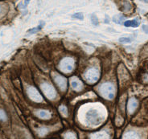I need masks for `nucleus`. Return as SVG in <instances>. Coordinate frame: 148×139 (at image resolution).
Returning <instances> with one entry per match:
<instances>
[{
  "mask_svg": "<svg viewBox=\"0 0 148 139\" xmlns=\"http://www.w3.org/2000/svg\"><path fill=\"white\" fill-rule=\"evenodd\" d=\"M99 92L103 98L107 99V100H113L114 98L115 92H116L114 85L110 82H106L101 85Z\"/></svg>",
  "mask_w": 148,
  "mask_h": 139,
  "instance_id": "f257e3e1",
  "label": "nucleus"
},
{
  "mask_svg": "<svg viewBox=\"0 0 148 139\" xmlns=\"http://www.w3.org/2000/svg\"><path fill=\"white\" fill-rule=\"evenodd\" d=\"M40 89L45 96L49 100H54L57 97V92L55 88L48 82H43L40 84Z\"/></svg>",
  "mask_w": 148,
  "mask_h": 139,
  "instance_id": "f03ea898",
  "label": "nucleus"
},
{
  "mask_svg": "<svg viewBox=\"0 0 148 139\" xmlns=\"http://www.w3.org/2000/svg\"><path fill=\"white\" fill-rule=\"evenodd\" d=\"M85 120L89 125H96L101 122V117L100 114L97 110L91 109L85 114Z\"/></svg>",
  "mask_w": 148,
  "mask_h": 139,
  "instance_id": "7ed1b4c3",
  "label": "nucleus"
},
{
  "mask_svg": "<svg viewBox=\"0 0 148 139\" xmlns=\"http://www.w3.org/2000/svg\"><path fill=\"white\" fill-rule=\"evenodd\" d=\"M75 61L73 58L67 57L63 59L59 64V69L64 73H70L74 69Z\"/></svg>",
  "mask_w": 148,
  "mask_h": 139,
  "instance_id": "20e7f679",
  "label": "nucleus"
},
{
  "mask_svg": "<svg viewBox=\"0 0 148 139\" xmlns=\"http://www.w3.org/2000/svg\"><path fill=\"white\" fill-rule=\"evenodd\" d=\"M100 77V72L99 70L95 68H92L87 70L84 74V78L87 83L90 84H93L98 81Z\"/></svg>",
  "mask_w": 148,
  "mask_h": 139,
  "instance_id": "39448f33",
  "label": "nucleus"
},
{
  "mask_svg": "<svg viewBox=\"0 0 148 139\" xmlns=\"http://www.w3.org/2000/svg\"><path fill=\"white\" fill-rule=\"evenodd\" d=\"M27 94L29 97V98L34 101V102L36 103H40L43 101V97L40 95V93L39 92V91L37 90L36 88H34L32 86H31L29 88H27Z\"/></svg>",
  "mask_w": 148,
  "mask_h": 139,
  "instance_id": "423d86ee",
  "label": "nucleus"
},
{
  "mask_svg": "<svg viewBox=\"0 0 148 139\" xmlns=\"http://www.w3.org/2000/svg\"><path fill=\"white\" fill-rule=\"evenodd\" d=\"M53 81L56 83V84L58 86V88L61 91H65L67 89V80L66 78L61 75L57 73H53Z\"/></svg>",
  "mask_w": 148,
  "mask_h": 139,
  "instance_id": "0eeeda50",
  "label": "nucleus"
},
{
  "mask_svg": "<svg viewBox=\"0 0 148 139\" xmlns=\"http://www.w3.org/2000/svg\"><path fill=\"white\" fill-rule=\"evenodd\" d=\"M138 106V101L135 97H131L129 99L127 103V112L130 115L133 114Z\"/></svg>",
  "mask_w": 148,
  "mask_h": 139,
  "instance_id": "6e6552de",
  "label": "nucleus"
},
{
  "mask_svg": "<svg viewBox=\"0 0 148 139\" xmlns=\"http://www.w3.org/2000/svg\"><path fill=\"white\" fill-rule=\"evenodd\" d=\"M110 136L106 130H101L92 134L90 136V139H110Z\"/></svg>",
  "mask_w": 148,
  "mask_h": 139,
  "instance_id": "1a4fd4ad",
  "label": "nucleus"
},
{
  "mask_svg": "<svg viewBox=\"0 0 148 139\" xmlns=\"http://www.w3.org/2000/svg\"><path fill=\"white\" fill-rule=\"evenodd\" d=\"M122 139H142V138L138 132L134 130H129L123 134Z\"/></svg>",
  "mask_w": 148,
  "mask_h": 139,
  "instance_id": "9d476101",
  "label": "nucleus"
},
{
  "mask_svg": "<svg viewBox=\"0 0 148 139\" xmlns=\"http://www.w3.org/2000/svg\"><path fill=\"white\" fill-rule=\"evenodd\" d=\"M36 116L39 118L43 119V120H48L52 117L51 114L48 112V110H39V111H37L36 113Z\"/></svg>",
  "mask_w": 148,
  "mask_h": 139,
  "instance_id": "9b49d317",
  "label": "nucleus"
},
{
  "mask_svg": "<svg viewBox=\"0 0 148 139\" xmlns=\"http://www.w3.org/2000/svg\"><path fill=\"white\" fill-rule=\"evenodd\" d=\"M71 86L74 90L78 92L82 91L83 88H84V85L82 84V82L79 81V80H73L72 82H71Z\"/></svg>",
  "mask_w": 148,
  "mask_h": 139,
  "instance_id": "f8f14e48",
  "label": "nucleus"
},
{
  "mask_svg": "<svg viewBox=\"0 0 148 139\" xmlns=\"http://www.w3.org/2000/svg\"><path fill=\"white\" fill-rule=\"evenodd\" d=\"M139 25V23L138 22L137 20L134 19V20H128L124 23V26L125 27H137Z\"/></svg>",
  "mask_w": 148,
  "mask_h": 139,
  "instance_id": "ddd939ff",
  "label": "nucleus"
},
{
  "mask_svg": "<svg viewBox=\"0 0 148 139\" xmlns=\"http://www.w3.org/2000/svg\"><path fill=\"white\" fill-rule=\"evenodd\" d=\"M64 139H77V135L73 132H67L64 134Z\"/></svg>",
  "mask_w": 148,
  "mask_h": 139,
  "instance_id": "4468645a",
  "label": "nucleus"
},
{
  "mask_svg": "<svg viewBox=\"0 0 148 139\" xmlns=\"http://www.w3.org/2000/svg\"><path fill=\"white\" fill-rule=\"evenodd\" d=\"M59 112L60 113L61 115H63V116H68V114H69V112H68V109H67L66 106H64V105H60L59 107Z\"/></svg>",
  "mask_w": 148,
  "mask_h": 139,
  "instance_id": "2eb2a0df",
  "label": "nucleus"
},
{
  "mask_svg": "<svg viewBox=\"0 0 148 139\" xmlns=\"http://www.w3.org/2000/svg\"><path fill=\"white\" fill-rule=\"evenodd\" d=\"M8 120V115L3 110L0 109V121H6Z\"/></svg>",
  "mask_w": 148,
  "mask_h": 139,
  "instance_id": "dca6fc26",
  "label": "nucleus"
},
{
  "mask_svg": "<svg viewBox=\"0 0 148 139\" xmlns=\"http://www.w3.org/2000/svg\"><path fill=\"white\" fill-rule=\"evenodd\" d=\"M130 41H131L130 39L126 38V37H122V38L119 39V42H121V43H130Z\"/></svg>",
  "mask_w": 148,
  "mask_h": 139,
  "instance_id": "f3484780",
  "label": "nucleus"
},
{
  "mask_svg": "<svg viewBox=\"0 0 148 139\" xmlns=\"http://www.w3.org/2000/svg\"><path fill=\"white\" fill-rule=\"evenodd\" d=\"M73 18H77L79 19H82L83 18V15H82V13H76V14H74L73 15Z\"/></svg>",
  "mask_w": 148,
  "mask_h": 139,
  "instance_id": "a211bd4d",
  "label": "nucleus"
},
{
  "mask_svg": "<svg viewBox=\"0 0 148 139\" xmlns=\"http://www.w3.org/2000/svg\"><path fill=\"white\" fill-rule=\"evenodd\" d=\"M143 81L146 82V83H148V73L144 75V77H143Z\"/></svg>",
  "mask_w": 148,
  "mask_h": 139,
  "instance_id": "6ab92c4d",
  "label": "nucleus"
},
{
  "mask_svg": "<svg viewBox=\"0 0 148 139\" xmlns=\"http://www.w3.org/2000/svg\"><path fill=\"white\" fill-rule=\"evenodd\" d=\"M143 30H144L146 32L148 33V26L144 25V26H143Z\"/></svg>",
  "mask_w": 148,
  "mask_h": 139,
  "instance_id": "aec40b11",
  "label": "nucleus"
},
{
  "mask_svg": "<svg viewBox=\"0 0 148 139\" xmlns=\"http://www.w3.org/2000/svg\"><path fill=\"white\" fill-rule=\"evenodd\" d=\"M145 2H147V3H148V0H144Z\"/></svg>",
  "mask_w": 148,
  "mask_h": 139,
  "instance_id": "412c9836",
  "label": "nucleus"
},
{
  "mask_svg": "<svg viewBox=\"0 0 148 139\" xmlns=\"http://www.w3.org/2000/svg\"><path fill=\"white\" fill-rule=\"evenodd\" d=\"M0 14H1V8H0Z\"/></svg>",
  "mask_w": 148,
  "mask_h": 139,
  "instance_id": "4be33fe9",
  "label": "nucleus"
}]
</instances>
